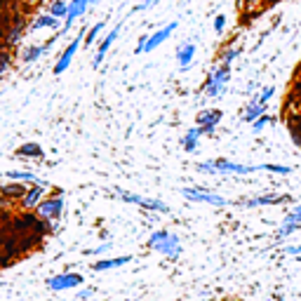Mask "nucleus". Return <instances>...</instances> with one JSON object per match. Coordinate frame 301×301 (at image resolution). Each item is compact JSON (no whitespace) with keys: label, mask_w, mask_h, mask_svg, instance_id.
<instances>
[{"label":"nucleus","mask_w":301,"mask_h":301,"mask_svg":"<svg viewBox=\"0 0 301 301\" xmlns=\"http://www.w3.org/2000/svg\"><path fill=\"white\" fill-rule=\"evenodd\" d=\"M146 245H149L150 249H155V252H160L162 257H167L170 261H177L183 252L179 238L174 236V233H170L167 228H160V231L150 233V238L146 240Z\"/></svg>","instance_id":"f257e3e1"},{"label":"nucleus","mask_w":301,"mask_h":301,"mask_svg":"<svg viewBox=\"0 0 301 301\" xmlns=\"http://www.w3.org/2000/svg\"><path fill=\"white\" fill-rule=\"evenodd\" d=\"M228 80H231V66L221 64L216 68L214 73L210 75L207 80H205L203 85V92L207 97H221L226 92V85H228Z\"/></svg>","instance_id":"f03ea898"},{"label":"nucleus","mask_w":301,"mask_h":301,"mask_svg":"<svg viewBox=\"0 0 301 301\" xmlns=\"http://www.w3.org/2000/svg\"><path fill=\"white\" fill-rule=\"evenodd\" d=\"M116 193L125 200V203H132V205H139L141 210H150V212H160V214H170V207L162 203V200H155V198H141L137 193H127V191H116Z\"/></svg>","instance_id":"7ed1b4c3"},{"label":"nucleus","mask_w":301,"mask_h":301,"mask_svg":"<svg viewBox=\"0 0 301 301\" xmlns=\"http://www.w3.org/2000/svg\"><path fill=\"white\" fill-rule=\"evenodd\" d=\"M35 212H38V216L43 219V221H57L59 216H61V212H64V198L61 195H54V198H45L43 203L35 207Z\"/></svg>","instance_id":"20e7f679"},{"label":"nucleus","mask_w":301,"mask_h":301,"mask_svg":"<svg viewBox=\"0 0 301 301\" xmlns=\"http://www.w3.org/2000/svg\"><path fill=\"white\" fill-rule=\"evenodd\" d=\"M85 282V278L80 273H59V275H52L47 278V287L52 292H66V290H75Z\"/></svg>","instance_id":"39448f33"},{"label":"nucleus","mask_w":301,"mask_h":301,"mask_svg":"<svg viewBox=\"0 0 301 301\" xmlns=\"http://www.w3.org/2000/svg\"><path fill=\"white\" fill-rule=\"evenodd\" d=\"M181 195L186 200H191V203H207V205H214V207H224L226 205V198L212 193L207 188H181Z\"/></svg>","instance_id":"423d86ee"},{"label":"nucleus","mask_w":301,"mask_h":301,"mask_svg":"<svg viewBox=\"0 0 301 301\" xmlns=\"http://www.w3.org/2000/svg\"><path fill=\"white\" fill-rule=\"evenodd\" d=\"M221 120V111L219 108H205L198 113V129H200V137H212L214 134L216 125Z\"/></svg>","instance_id":"0eeeda50"},{"label":"nucleus","mask_w":301,"mask_h":301,"mask_svg":"<svg viewBox=\"0 0 301 301\" xmlns=\"http://www.w3.org/2000/svg\"><path fill=\"white\" fill-rule=\"evenodd\" d=\"M212 167H214V174H252L259 172V165H238V162L231 160H212Z\"/></svg>","instance_id":"6e6552de"},{"label":"nucleus","mask_w":301,"mask_h":301,"mask_svg":"<svg viewBox=\"0 0 301 301\" xmlns=\"http://www.w3.org/2000/svg\"><path fill=\"white\" fill-rule=\"evenodd\" d=\"M177 26H179V24L172 22V24H167V26H162L160 31H155L153 35H149V38H146V45H144V54H150L153 50H158V47L177 31Z\"/></svg>","instance_id":"1a4fd4ad"},{"label":"nucleus","mask_w":301,"mask_h":301,"mask_svg":"<svg viewBox=\"0 0 301 301\" xmlns=\"http://www.w3.org/2000/svg\"><path fill=\"white\" fill-rule=\"evenodd\" d=\"M94 2H97V0H71V2H68V12H66L64 31H68V29H71V24H73L78 17H83L87 7H90V5H94Z\"/></svg>","instance_id":"9d476101"},{"label":"nucleus","mask_w":301,"mask_h":301,"mask_svg":"<svg viewBox=\"0 0 301 301\" xmlns=\"http://www.w3.org/2000/svg\"><path fill=\"white\" fill-rule=\"evenodd\" d=\"M43 195H45V183H31L22 198V205L26 210H33V207H38L43 203Z\"/></svg>","instance_id":"9b49d317"},{"label":"nucleus","mask_w":301,"mask_h":301,"mask_svg":"<svg viewBox=\"0 0 301 301\" xmlns=\"http://www.w3.org/2000/svg\"><path fill=\"white\" fill-rule=\"evenodd\" d=\"M80 38H83V33H80V35H78V38H75L73 43L68 45V47H66L64 52H61V57H59V61H57V66H54V73L59 75V73H64L66 68H68V64H71V59H73V54L78 52V47H80Z\"/></svg>","instance_id":"f8f14e48"},{"label":"nucleus","mask_w":301,"mask_h":301,"mask_svg":"<svg viewBox=\"0 0 301 301\" xmlns=\"http://www.w3.org/2000/svg\"><path fill=\"white\" fill-rule=\"evenodd\" d=\"M132 257L129 254H122V257H111V259H101L97 264H92V271L94 273H104V271H113V269H120V266H125L129 264Z\"/></svg>","instance_id":"ddd939ff"},{"label":"nucleus","mask_w":301,"mask_h":301,"mask_svg":"<svg viewBox=\"0 0 301 301\" xmlns=\"http://www.w3.org/2000/svg\"><path fill=\"white\" fill-rule=\"evenodd\" d=\"M118 33H120V24H118V26H116V29H113L111 33H108L106 38H104V43L99 45V52H97V57H94V61H92V66H94V68H99V66H101V61H104V57H106V52H108V47L116 43Z\"/></svg>","instance_id":"4468645a"},{"label":"nucleus","mask_w":301,"mask_h":301,"mask_svg":"<svg viewBox=\"0 0 301 301\" xmlns=\"http://www.w3.org/2000/svg\"><path fill=\"white\" fill-rule=\"evenodd\" d=\"M285 200H287V195H257V198L242 200V207H264V205H278Z\"/></svg>","instance_id":"2eb2a0df"},{"label":"nucleus","mask_w":301,"mask_h":301,"mask_svg":"<svg viewBox=\"0 0 301 301\" xmlns=\"http://www.w3.org/2000/svg\"><path fill=\"white\" fill-rule=\"evenodd\" d=\"M193 54H195L193 43H183L181 47L177 50V61H179V68H181V71H188V66L193 64Z\"/></svg>","instance_id":"dca6fc26"},{"label":"nucleus","mask_w":301,"mask_h":301,"mask_svg":"<svg viewBox=\"0 0 301 301\" xmlns=\"http://www.w3.org/2000/svg\"><path fill=\"white\" fill-rule=\"evenodd\" d=\"M26 183H19V181H12L7 183V186H0V191H2V195H5V200H12V198H19L22 200L24 193H26Z\"/></svg>","instance_id":"f3484780"},{"label":"nucleus","mask_w":301,"mask_h":301,"mask_svg":"<svg viewBox=\"0 0 301 301\" xmlns=\"http://www.w3.org/2000/svg\"><path fill=\"white\" fill-rule=\"evenodd\" d=\"M17 155H22V158H43V149H40V144H22L19 149H17Z\"/></svg>","instance_id":"a211bd4d"},{"label":"nucleus","mask_w":301,"mask_h":301,"mask_svg":"<svg viewBox=\"0 0 301 301\" xmlns=\"http://www.w3.org/2000/svg\"><path fill=\"white\" fill-rule=\"evenodd\" d=\"M198 139H200V129L198 127H193V129H188V134L183 137V150L186 153H195L198 150Z\"/></svg>","instance_id":"6ab92c4d"},{"label":"nucleus","mask_w":301,"mask_h":301,"mask_svg":"<svg viewBox=\"0 0 301 301\" xmlns=\"http://www.w3.org/2000/svg\"><path fill=\"white\" fill-rule=\"evenodd\" d=\"M52 43H54V38H52V40H47L45 45H35V47H31V50H26V54H24V61H29V64H31V61H35L38 57H43V54L47 52V47H50Z\"/></svg>","instance_id":"aec40b11"},{"label":"nucleus","mask_w":301,"mask_h":301,"mask_svg":"<svg viewBox=\"0 0 301 301\" xmlns=\"http://www.w3.org/2000/svg\"><path fill=\"white\" fill-rule=\"evenodd\" d=\"M261 116H266V106H257V104H249L247 111H245V116H242V120L245 122H257Z\"/></svg>","instance_id":"412c9836"},{"label":"nucleus","mask_w":301,"mask_h":301,"mask_svg":"<svg viewBox=\"0 0 301 301\" xmlns=\"http://www.w3.org/2000/svg\"><path fill=\"white\" fill-rule=\"evenodd\" d=\"M7 179H12V181H19V183H43V181H38V177L31 172H7Z\"/></svg>","instance_id":"4be33fe9"},{"label":"nucleus","mask_w":301,"mask_h":301,"mask_svg":"<svg viewBox=\"0 0 301 301\" xmlns=\"http://www.w3.org/2000/svg\"><path fill=\"white\" fill-rule=\"evenodd\" d=\"M299 228H301V224H297V221H282V226L278 228V240L292 236V233H297Z\"/></svg>","instance_id":"5701e85b"},{"label":"nucleus","mask_w":301,"mask_h":301,"mask_svg":"<svg viewBox=\"0 0 301 301\" xmlns=\"http://www.w3.org/2000/svg\"><path fill=\"white\" fill-rule=\"evenodd\" d=\"M59 26V19H54L52 14H45V17H40L38 22L33 24V31H38V29H57Z\"/></svg>","instance_id":"b1692460"},{"label":"nucleus","mask_w":301,"mask_h":301,"mask_svg":"<svg viewBox=\"0 0 301 301\" xmlns=\"http://www.w3.org/2000/svg\"><path fill=\"white\" fill-rule=\"evenodd\" d=\"M259 170H264V172H273V174H290L292 167H287V165H271V162H264V165H259Z\"/></svg>","instance_id":"393cba45"},{"label":"nucleus","mask_w":301,"mask_h":301,"mask_svg":"<svg viewBox=\"0 0 301 301\" xmlns=\"http://www.w3.org/2000/svg\"><path fill=\"white\" fill-rule=\"evenodd\" d=\"M273 92H275V87H273V85H269V87H266V90H261V92H259V97L254 99L252 104H257V106H266V101H269V99L273 97Z\"/></svg>","instance_id":"a878e982"},{"label":"nucleus","mask_w":301,"mask_h":301,"mask_svg":"<svg viewBox=\"0 0 301 301\" xmlns=\"http://www.w3.org/2000/svg\"><path fill=\"white\" fill-rule=\"evenodd\" d=\"M66 12H68V5L61 2V0H57L52 5V10H50V14H52L54 19H59V17H66Z\"/></svg>","instance_id":"bb28decb"},{"label":"nucleus","mask_w":301,"mask_h":301,"mask_svg":"<svg viewBox=\"0 0 301 301\" xmlns=\"http://www.w3.org/2000/svg\"><path fill=\"white\" fill-rule=\"evenodd\" d=\"M101 29H104V24L99 22V24H94L92 29H90V33H87V38H85V45H92L94 40H97V35L101 33Z\"/></svg>","instance_id":"cd10ccee"},{"label":"nucleus","mask_w":301,"mask_h":301,"mask_svg":"<svg viewBox=\"0 0 301 301\" xmlns=\"http://www.w3.org/2000/svg\"><path fill=\"white\" fill-rule=\"evenodd\" d=\"M269 122H273V118H271L269 113H266V116H261V118H259L257 122H252V129H254V132H261V129L266 127Z\"/></svg>","instance_id":"c85d7f7f"},{"label":"nucleus","mask_w":301,"mask_h":301,"mask_svg":"<svg viewBox=\"0 0 301 301\" xmlns=\"http://www.w3.org/2000/svg\"><path fill=\"white\" fill-rule=\"evenodd\" d=\"M238 52H240L238 47H233V50H228V52H224V61H221V64L231 66V64H233V59H236V57H238Z\"/></svg>","instance_id":"c756f323"},{"label":"nucleus","mask_w":301,"mask_h":301,"mask_svg":"<svg viewBox=\"0 0 301 301\" xmlns=\"http://www.w3.org/2000/svg\"><path fill=\"white\" fill-rule=\"evenodd\" d=\"M285 221H297V224H301V205L299 207H294L290 214L285 216Z\"/></svg>","instance_id":"7c9ffc66"},{"label":"nucleus","mask_w":301,"mask_h":301,"mask_svg":"<svg viewBox=\"0 0 301 301\" xmlns=\"http://www.w3.org/2000/svg\"><path fill=\"white\" fill-rule=\"evenodd\" d=\"M111 247H113V242H104V245H99V247H94V249H87L85 254H104V252H108Z\"/></svg>","instance_id":"2f4dec72"},{"label":"nucleus","mask_w":301,"mask_h":301,"mask_svg":"<svg viewBox=\"0 0 301 301\" xmlns=\"http://www.w3.org/2000/svg\"><path fill=\"white\" fill-rule=\"evenodd\" d=\"M224 26H226V14H219V17L214 19V31L224 33Z\"/></svg>","instance_id":"473e14b6"},{"label":"nucleus","mask_w":301,"mask_h":301,"mask_svg":"<svg viewBox=\"0 0 301 301\" xmlns=\"http://www.w3.org/2000/svg\"><path fill=\"white\" fill-rule=\"evenodd\" d=\"M90 297H94V290H92V287L78 292V301H85V299H90Z\"/></svg>","instance_id":"72a5a7b5"},{"label":"nucleus","mask_w":301,"mask_h":301,"mask_svg":"<svg viewBox=\"0 0 301 301\" xmlns=\"http://www.w3.org/2000/svg\"><path fill=\"white\" fill-rule=\"evenodd\" d=\"M285 254H290V257H301V245H294V247H285Z\"/></svg>","instance_id":"f704fd0d"},{"label":"nucleus","mask_w":301,"mask_h":301,"mask_svg":"<svg viewBox=\"0 0 301 301\" xmlns=\"http://www.w3.org/2000/svg\"><path fill=\"white\" fill-rule=\"evenodd\" d=\"M155 2H158V0H144L141 5H137V7H134V12H141V10H146V7H153Z\"/></svg>","instance_id":"c9c22d12"},{"label":"nucleus","mask_w":301,"mask_h":301,"mask_svg":"<svg viewBox=\"0 0 301 301\" xmlns=\"http://www.w3.org/2000/svg\"><path fill=\"white\" fill-rule=\"evenodd\" d=\"M5 203H7V200H5V195H2V191H0V207H2Z\"/></svg>","instance_id":"e433bc0d"},{"label":"nucleus","mask_w":301,"mask_h":301,"mask_svg":"<svg viewBox=\"0 0 301 301\" xmlns=\"http://www.w3.org/2000/svg\"><path fill=\"white\" fill-rule=\"evenodd\" d=\"M275 301H285V299H282V297H275Z\"/></svg>","instance_id":"4c0bfd02"},{"label":"nucleus","mask_w":301,"mask_h":301,"mask_svg":"<svg viewBox=\"0 0 301 301\" xmlns=\"http://www.w3.org/2000/svg\"><path fill=\"white\" fill-rule=\"evenodd\" d=\"M297 259H299V264H301V257H297Z\"/></svg>","instance_id":"58836bf2"}]
</instances>
